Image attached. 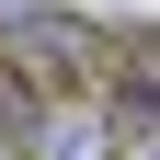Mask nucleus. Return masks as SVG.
<instances>
[{"label":"nucleus","mask_w":160,"mask_h":160,"mask_svg":"<svg viewBox=\"0 0 160 160\" xmlns=\"http://www.w3.org/2000/svg\"><path fill=\"white\" fill-rule=\"evenodd\" d=\"M0 57L12 69H34L46 92H92V80H114V34L92 23V12H57V0H0Z\"/></svg>","instance_id":"obj_1"},{"label":"nucleus","mask_w":160,"mask_h":160,"mask_svg":"<svg viewBox=\"0 0 160 160\" xmlns=\"http://www.w3.org/2000/svg\"><path fill=\"white\" fill-rule=\"evenodd\" d=\"M34 160H126V126H114L103 80H92V92H57V103H46V126H34Z\"/></svg>","instance_id":"obj_2"},{"label":"nucleus","mask_w":160,"mask_h":160,"mask_svg":"<svg viewBox=\"0 0 160 160\" xmlns=\"http://www.w3.org/2000/svg\"><path fill=\"white\" fill-rule=\"evenodd\" d=\"M103 103H114V126H126V149H149L160 137V57H114Z\"/></svg>","instance_id":"obj_3"},{"label":"nucleus","mask_w":160,"mask_h":160,"mask_svg":"<svg viewBox=\"0 0 160 160\" xmlns=\"http://www.w3.org/2000/svg\"><path fill=\"white\" fill-rule=\"evenodd\" d=\"M0 160H34V149H23V137H0Z\"/></svg>","instance_id":"obj_4"},{"label":"nucleus","mask_w":160,"mask_h":160,"mask_svg":"<svg viewBox=\"0 0 160 160\" xmlns=\"http://www.w3.org/2000/svg\"><path fill=\"white\" fill-rule=\"evenodd\" d=\"M126 160H160V137H149V149H126Z\"/></svg>","instance_id":"obj_5"}]
</instances>
